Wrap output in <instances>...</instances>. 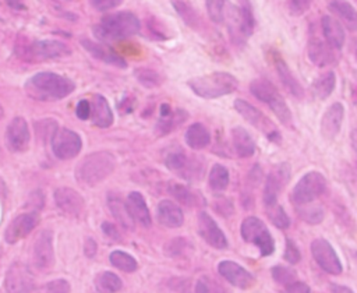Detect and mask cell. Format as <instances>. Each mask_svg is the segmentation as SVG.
Wrapping results in <instances>:
<instances>
[{
	"mask_svg": "<svg viewBox=\"0 0 357 293\" xmlns=\"http://www.w3.org/2000/svg\"><path fill=\"white\" fill-rule=\"evenodd\" d=\"M24 88L29 98L42 102H52L67 98L75 89V84L64 75L42 71L29 77L25 81Z\"/></svg>",
	"mask_w": 357,
	"mask_h": 293,
	"instance_id": "cell-1",
	"label": "cell"
},
{
	"mask_svg": "<svg viewBox=\"0 0 357 293\" xmlns=\"http://www.w3.org/2000/svg\"><path fill=\"white\" fill-rule=\"evenodd\" d=\"M141 29L138 17L130 11H117L102 17L100 22L92 28L93 35L100 42H119L137 35Z\"/></svg>",
	"mask_w": 357,
	"mask_h": 293,
	"instance_id": "cell-2",
	"label": "cell"
},
{
	"mask_svg": "<svg viewBox=\"0 0 357 293\" xmlns=\"http://www.w3.org/2000/svg\"><path fill=\"white\" fill-rule=\"evenodd\" d=\"M187 85L199 98L216 99L233 93L238 88V80L226 71H213L188 80Z\"/></svg>",
	"mask_w": 357,
	"mask_h": 293,
	"instance_id": "cell-3",
	"label": "cell"
},
{
	"mask_svg": "<svg viewBox=\"0 0 357 293\" xmlns=\"http://www.w3.org/2000/svg\"><path fill=\"white\" fill-rule=\"evenodd\" d=\"M114 166L116 158L110 152H93L78 163L75 169V177L82 184L95 186L106 179L114 170Z\"/></svg>",
	"mask_w": 357,
	"mask_h": 293,
	"instance_id": "cell-4",
	"label": "cell"
},
{
	"mask_svg": "<svg viewBox=\"0 0 357 293\" xmlns=\"http://www.w3.org/2000/svg\"><path fill=\"white\" fill-rule=\"evenodd\" d=\"M225 14H227V31L233 43L244 45L257 25L250 0H238V6H230Z\"/></svg>",
	"mask_w": 357,
	"mask_h": 293,
	"instance_id": "cell-5",
	"label": "cell"
},
{
	"mask_svg": "<svg viewBox=\"0 0 357 293\" xmlns=\"http://www.w3.org/2000/svg\"><path fill=\"white\" fill-rule=\"evenodd\" d=\"M250 92L254 98L266 103L283 126H286V127L293 126L291 110L289 109L284 98L279 93L278 88L271 81H268V80H254V81H251Z\"/></svg>",
	"mask_w": 357,
	"mask_h": 293,
	"instance_id": "cell-6",
	"label": "cell"
},
{
	"mask_svg": "<svg viewBox=\"0 0 357 293\" xmlns=\"http://www.w3.org/2000/svg\"><path fill=\"white\" fill-rule=\"evenodd\" d=\"M326 190V179L322 173L311 170L305 173L293 187L290 200L294 206H301L314 202Z\"/></svg>",
	"mask_w": 357,
	"mask_h": 293,
	"instance_id": "cell-7",
	"label": "cell"
},
{
	"mask_svg": "<svg viewBox=\"0 0 357 293\" xmlns=\"http://www.w3.org/2000/svg\"><path fill=\"white\" fill-rule=\"evenodd\" d=\"M241 237L244 241L257 246L261 255H271L275 251V241L266 225L257 216H247L241 222Z\"/></svg>",
	"mask_w": 357,
	"mask_h": 293,
	"instance_id": "cell-8",
	"label": "cell"
},
{
	"mask_svg": "<svg viewBox=\"0 0 357 293\" xmlns=\"http://www.w3.org/2000/svg\"><path fill=\"white\" fill-rule=\"evenodd\" d=\"M233 106H234L236 112L245 121H248L251 126H254L255 128L262 131L268 140H271L273 142H279L280 141V133L276 130L273 123L259 109H257L250 102H247L244 99H240V98L234 100Z\"/></svg>",
	"mask_w": 357,
	"mask_h": 293,
	"instance_id": "cell-9",
	"label": "cell"
},
{
	"mask_svg": "<svg viewBox=\"0 0 357 293\" xmlns=\"http://www.w3.org/2000/svg\"><path fill=\"white\" fill-rule=\"evenodd\" d=\"M82 148V140L78 133L68 128H57L52 135V151L61 160L75 158Z\"/></svg>",
	"mask_w": 357,
	"mask_h": 293,
	"instance_id": "cell-10",
	"label": "cell"
},
{
	"mask_svg": "<svg viewBox=\"0 0 357 293\" xmlns=\"http://www.w3.org/2000/svg\"><path fill=\"white\" fill-rule=\"evenodd\" d=\"M71 54V49L68 45L54 39H45V40H35L26 47V60L35 61H46V60H56L63 59Z\"/></svg>",
	"mask_w": 357,
	"mask_h": 293,
	"instance_id": "cell-11",
	"label": "cell"
},
{
	"mask_svg": "<svg viewBox=\"0 0 357 293\" xmlns=\"http://www.w3.org/2000/svg\"><path fill=\"white\" fill-rule=\"evenodd\" d=\"M310 247H311V254H312L315 262L325 272H328L331 275H339L343 271L342 262L328 240L318 237L311 241Z\"/></svg>",
	"mask_w": 357,
	"mask_h": 293,
	"instance_id": "cell-12",
	"label": "cell"
},
{
	"mask_svg": "<svg viewBox=\"0 0 357 293\" xmlns=\"http://www.w3.org/2000/svg\"><path fill=\"white\" fill-rule=\"evenodd\" d=\"M4 287L7 293H31L33 290V276L28 266L22 262L11 264L4 276Z\"/></svg>",
	"mask_w": 357,
	"mask_h": 293,
	"instance_id": "cell-13",
	"label": "cell"
},
{
	"mask_svg": "<svg viewBox=\"0 0 357 293\" xmlns=\"http://www.w3.org/2000/svg\"><path fill=\"white\" fill-rule=\"evenodd\" d=\"M29 128L24 117H14L6 130V145L11 152H24L29 145Z\"/></svg>",
	"mask_w": 357,
	"mask_h": 293,
	"instance_id": "cell-14",
	"label": "cell"
},
{
	"mask_svg": "<svg viewBox=\"0 0 357 293\" xmlns=\"http://www.w3.org/2000/svg\"><path fill=\"white\" fill-rule=\"evenodd\" d=\"M290 179V166L287 163H280L275 167L265 180L264 187V206L278 202V195L280 190L286 186Z\"/></svg>",
	"mask_w": 357,
	"mask_h": 293,
	"instance_id": "cell-15",
	"label": "cell"
},
{
	"mask_svg": "<svg viewBox=\"0 0 357 293\" xmlns=\"http://www.w3.org/2000/svg\"><path fill=\"white\" fill-rule=\"evenodd\" d=\"M54 202L57 208L70 218H79L85 208V201L81 194L68 187H60L54 191Z\"/></svg>",
	"mask_w": 357,
	"mask_h": 293,
	"instance_id": "cell-16",
	"label": "cell"
},
{
	"mask_svg": "<svg viewBox=\"0 0 357 293\" xmlns=\"http://www.w3.org/2000/svg\"><path fill=\"white\" fill-rule=\"evenodd\" d=\"M39 215L36 212H25L15 216L7 226L4 232V239L7 243L14 244L21 239L26 237L38 225Z\"/></svg>",
	"mask_w": 357,
	"mask_h": 293,
	"instance_id": "cell-17",
	"label": "cell"
},
{
	"mask_svg": "<svg viewBox=\"0 0 357 293\" xmlns=\"http://www.w3.org/2000/svg\"><path fill=\"white\" fill-rule=\"evenodd\" d=\"M33 262H35V266L42 272H46L47 269L52 268L54 262L52 232L42 230L38 234L33 244Z\"/></svg>",
	"mask_w": 357,
	"mask_h": 293,
	"instance_id": "cell-18",
	"label": "cell"
},
{
	"mask_svg": "<svg viewBox=\"0 0 357 293\" xmlns=\"http://www.w3.org/2000/svg\"><path fill=\"white\" fill-rule=\"evenodd\" d=\"M198 232L201 237L212 247L218 250H225L227 247V239L213 218L206 212H199L198 215Z\"/></svg>",
	"mask_w": 357,
	"mask_h": 293,
	"instance_id": "cell-19",
	"label": "cell"
},
{
	"mask_svg": "<svg viewBox=\"0 0 357 293\" xmlns=\"http://www.w3.org/2000/svg\"><path fill=\"white\" fill-rule=\"evenodd\" d=\"M271 59H272V64L276 70V74H278L282 85L287 89V92L290 95H293L297 99H301L304 96V89H303L301 84L298 82V80L296 78V75L293 74V71L290 70V67L287 66V63L283 60V57L278 52L272 50Z\"/></svg>",
	"mask_w": 357,
	"mask_h": 293,
	"instance_id": "cell-20",
	"label": "cell"
},
{
	"mask_svg": "<svg viewBox=\"0 0 357 293\" xmlns=\"http://www.w3.org/2000/svg\"><path fill=\"white\" fill-rule=\"evenodd\" d=\"M218 271L229 283H231L233 286L240 287V289H248L255 282L252 273H250L244 266H241L240 264H237L234 261L226 260V261L219 262Z\"/></svg>",
	"mask_w": 357,
	"mask_h": 293,
	"instance_id": "cell-21",
	"label": "cell"
},
{
	"mask_svg": "<svg viewBox=\"0 0 357 293\" xmlns=\"http://www.w3.org/2000/svg\"><path fill=\"white\" fill-rule=\"evenodd\" d=\"M344 106L340 102L329 105L321 117V135L326 140H333L342 128Z\"/></svg>",
	"mask_w": 357,
	"mask_h": 293,
	"instance_id": "cell-22",
	"label": "cell"
},
{
	"mask_svg": "<svg viewBox=\"0 0 357 293\" xmlns=\"http://www.w3.org/2000/svg\"><path fill=\"white\" fill-rule=\"evenodd\" d=\"M335 49H332L326 42L321 40V39H311L308 42L307 46V56L308 60L315 64L317 67H329L332 64L336 63V57H335Z\"/></svg>",
	"mask_w": 357,
	"mask_h": 293,
	"instance_id": "cell-23",
	"label": "cell"
},
{
	"mask_svg": "<svg viewBox=\"0 0 357 293\" xmlns=\"http://www.w3.org/2000/svg\"><path fill=\"white\" fill-rule=\"evenodd\" d=\"M321 28L325 38V42L336 50H340L344 45V28L340 24V21L329 14L322 15L321 18Z\"/></svg>",
	"mask_w": 357,
	"mask_h": 293,
	"instance_id": "cell-24",
	"label": "cell"
},
{
	"mask_svg": "<svg viewBox=\"0 0 357 293\" xmlns=\"http://www.w3.org/2000/svg\"><path fill=\"white\" fill-rule=\"evenodd\" d=\"M79 43L84 46V49L95 59L103 61V63H107V64H112V66H116V67H120V68H124L127 67V63L126 60L117 54L116 52H113L110 47L105 46L103 43H96L93 40H89V39H81Z\"/></svg>",
	"mask_w": 357,
	"mask_h": 293,
	"instance_id": "cell-25",
	"label": "cell"
},
{
	"mask_svg": "<svg viewBox=\"0 0 357 293\" xmlns=\"http://www.w3.org/2000/svg\"><path fill=\"white\" fill-rule=\"evenodd\" d=\"M328 8L349 31L357 32V10L346 0H329Z\"/></svg>",
	"mask_w": 357,
	"mask_h": 293,
	"instance_id": "cell-26",
	"label": "cell"
},
{
	"mask_svg": "<svg viewBox=\"0 0 357 293\" xmlns=\"http://www.w3.org/2000/svg\"><path fill=\"white\" fill-rule=\"evenodd\" d=\"M127 208H128V212L132 218L134 222L139 223L141 226L144 227H149L151 223H152V219H151V212L148 209V205L142 197L141 193L138 191H131L127 197Z\"/></svg>",
	"mask_w": 357,
	"mask_h": 293,
	"instance_id": "cell-27",
	"label": "cell"
},
{
	"mask_svg": "<svg viewBox=\"0 0 357 293\" xmlns=\"http://www.w3.org/2000/svg\"><path fill=\"white\" fill-rule=\"evenodd\" d=\"M158 220L166 227H180L184 222L183 211L173 201L163 200L158 205Z\"/></svg>",
	"mask_w": 357,
	"mask_h": 293,
	"instance_id": "cell-28",
	"label": "cell"
},
{
	"mask_svg": "<svg viewBox=\"0 0 357 293\" xmlns=\"http://www.w3.org/2000/svg\"><path fill=\"white\" fill-rule=\"evenodd\" d=\"M91 106H92L91 119L96 127L107 128L113 124V112L105 96L95 95Z\"/></svg>",
	"mask_w": 357,
	"mask_h": 293,
	"instance_id": "cell-29",
	"label": "cell"
},
{
	"mask_svg": "<svg viewBox=\"0 0 357 293\" xmlns=\"http://www.w3.org/2000/svg\"><path fill=\"white\" fill-rule=\"evenodd\" d=\"M231 141H233V148L240 158H250L255 153V149H257L255 141L245 128L240 126L234 127L231 130Z\"/></svg>",
	"mask_w": 357,
	"mask_h": 293,
	"instance_id": "cell-30",
	"label": "cell"
},
{
	"mask_svg": "<svg viewBox=\"0 0 357 293\" xmlns=\"http://www.w3.org/2000/svg\"><path fill=\"white\" fill-rule=\"evenodd\" d=\"M107 205L120 226H123L124 229H134L135 222L132 220V218L128 212L126 201H123V198L120 195L110 193L107 195Z\"/></svg>",
	"mask_w": 357,
	"mask_h": 293,
	"instance_id": "cell-31",
	"label": "cell"
},
{
	"mask_svg": "<svg viewBox=\"0 0 357 293\" xmlns=\"http://www.w3.org/2000/svg\"><path fill=\"white\" fill-rule=\"evenodd\" d=\"M185 142L192 149L206 148L211 142V133L202 123H194L185 131Z\"/></svg>",
	"mask_w": 357,
	"mask_h": 293,
	"instance_id": "cell-32",
	"label": "cell"
},
{
	"mask_svg": "<svg viewBox=\"0 0 357 293\" xmlns=\"http://www.w3.org/2000/svg\"><path fill=\"white\" fill-rule=\"evenodd\" d=\"M335 87H336V74L335 71L329 70L312 81L311 92L315 98L324 100L332 95Z\"/></svg>",
	"mask_w": 357,
	"mask_h": 293,
	"instance_id": "cell-33",
	"label": "cell"
},
{
	"mask_svg": "<svg viewBox=\"0 0 357 293\" xmlns=\"http://www.w3.org/2000/svg\"><path fill=\"white\" fill-rule=\"evenodd\" d=\"M229 180H230V176H229V170L220 165V163H216L212 166V169L209 170V176H208V181H209V187L216 191V193H220L223 190H226V187L229 186Z\"/></svg>",
	"mask_w": 357,
	"mask_h": 293,
	"instance_id": "cell-34",
	"label": "cell"
},
{
	"mask_svg": "<svg viewBox=\"0 0 357 293\" xmlns=\"http://www.w3.org/2000/svg\"><path fill=\"white\" fill-rule=\"evenodd\" d=\"M165 163H166V166L170 169V170H173V172H176V173H178L180 176H187V172H190L188 169L191 167L190 166V162H188V159H187V156H185V153L183 152V151H174V152H170L167 156H166V159H165Z\"/></svg>",
	"mask_w": 357,
	"mask_h": 293,
	"instance_id": "cell-35",
	"label": "cell"
},
{
	"mask_svg": "<svg viewBox=\"0 0 357 293\" xmlns=\"http://www.w3.org/2000/svg\"><path fill=\"white\" fill-rule=\"evenodd\" d=\"M169 193L183 205L194 206L197 205V194L191 191L187 186L178 184V183H170L169 184Z\"/></svg>",
	"mask_w": 357,
	"mask_h": 293,
	"instance_id": "cell-36",
	"label": "cell"
},
{
	"mask_svg": "<svg viewBox=\"0 0 357 293\" xmlns=\"http://www.w3.org/2000/svg\"><path fill=\"white\" fill-rule=\"evenodd\" d=\"M112 265L123 272H134L137 269V261L132 255L124 253V251H120V250H116L110 254L109 257Z\"/></svg>",
	"mask_w": 357,
	"mask_h": 293,
	"instance_id": "cell-37",
	"label": "cell"
},
{
	"mask_svg": "<svg viewBox=\"0 0 357 293\" xmlns=\"http://www.w3.org/2000/svg\"><path fill=\"white\" fill-rule=\"evenodd\" d=\"M266 215L271 219V222L279 227V229H287L290 226V218L287 216L286 211L283 209V206L279 202H275L272 205H266L265 206Z\"/></svg>",
	"mask_w": 357,
	"mask_h": 293,
	"instance_id": "cell-38",
	"label": "cell"
},
{
	"mask_svg": "<svg viewBox=\"0 0 357 293\" xmlns=\"http://www.w3.org/2000/svg\"><path fill=\"white\" fill-rule=\"evenodd\" d=\"M134 77L137 78V81L148 88V89H152V88H156L162 84V78L160 75L152 70V68H145V67H141V68H135L134 71Z\"/></svg>",
	"mask_w": 357,
	"mask_h": 293,
	"instance_id": "cell-39",
	"label": "cell"
},
{
	"mask_svg": "<svg viewBox=\"0 0 357 293\" xmlns=\"http://www.w3.org/2000/svg\"><path fill=\"white\" fill-rule=\"evenodd\" d=\"M187 119V112L178 109L174 110L169 117L166 119H160L158 123V131L159 134H167L172 130H174L176 127H178L181 123H184Z\"/></svg>",
	"mask_w": 357,
	"mask_h": 293,
	"instance_id": "cell-40",
	"label": "cell"
},
{
	"mask_svg": "<svg viewBox=\"0 0 357 293\" xmlns=\"http://www.w3.org/2000/svg\"><path fill=\"white\" fill-rule=\"evenodd\" d=\"M98 287L105 292V293H116L121 289L123 283H121V279L113 273V272H109V271H105L102 272L99 276H98Z\"/></svg>",
	"mask_w": 357,
	"mask_h": 293,
	"instance_id": "cell-41",
	"label": "cell"
},
{
	"mask_svg": "<svg viewBox=\"0 0 357 293\" xmlns=\"http://www.w3.org/2000/svg\"><path fill=\"white\" fill-rule=\"evenodd\" d=\"M298 218L305 220L307 223L311 225H317L324 219V209L319 205H314L311 206L310 204L307 205H301V206H296Z\"/></svg>",
	"mask_w": 357,
	"mask_h": 293,
	"instance_id": "cell-42",
	"label": "cell"
},
{
	"mask_svg": "<svg viewBox=\"0 0 357 293\" xmlns=\"http://www.w3.org/2000/svg\"><path fill=\"white\" fill-rule=\"evenodd\" d=\"M227 0H205V7L209 18L215 24H220L225 20Z\"/></svg>",
	"mask_w": 357,
	"mask_h": 293,
	"instance_id": "cell-43",
	"label": "cell"
},
{
	"mask_svg": "<svg viewBox=\"0 0 357 293\" xmlns=\"http://www.w3.org/2000/svg\"><path fill=\"white\" fill-rule=\"evenodd\" d=\"M272 278H273L278 283L283 285L284 287L297 280L296 272H294L293 269L286 268V266H282V265H276V266L272 268Z\"/></svg>",
	"mask_w": 357,
	"mask_h": 293,
	"instance_id": "cell-44",
	"label": "cell"
},
{
	"mask_svg": "<svg viewBox=\"0 0 357 293\" xmlns=\"http://www.w3.org/2000/svg\"><path fill=\"white\" fill-rule=\"evenodd\" d=\"M174 8L177 10V13L180 14V17L191 27L195 25V18H197V13L191 8V6H188L185 1H174Z\"/></svg>",
	"mask_w": 357,
	"mask_h": 293,
	"instance_id": "cell-45",
	"label": "cell"
},
{
	"mask_svg": "<svg viewBox=\"0 0 357 293\" xmlns=\"http://www.w3.org/2000/svg\"><path fill=\"white\" fill-rule=\"evenodd\" d=\"M311 3L312 0H287V10L290 15L300 17L310 10Z\"/></svg>",
	"mask_w": 357,
	"mask_h": 293,
	"instance_id": "cell-46",
	"label": "cell"
},
{
	"mask_svg": "<svg viewBox=\"0 0 357 293\" xmlns=\"http://www.w3.org/2000/svg\"><path fill=\"white\" fill-rule=\"evenodd\" d=\"M284 260L289 261L290 264H297L301 258V254L298 251V247L294 244L293 240L286 239V248H284V254H283Z\"/></svg>",
	"mask_w": 357,
	"mask_h": 293,
	"instance_id": "cell-47",
	"label": "cell"
},
{
	"mask_svg": "<svg viewBox=\"0 0 357 293\" xmlns=\"http://www.w3.org/2000/svg\"><path fill=\"white\" fill-rule=\"evenodd\" d=\"M45 293H70V285L66 279H54L46 285Z\"/></svg>",
	"mask_w": 357,
	"mask_h": 293,
	"instance_id": "cell-48",
	"label": "cell"
},
{
	"mask_svg": "<svg viewBox=\"0 0 357 293\" xmlns=\"http://www.w3.org/2000/svg\"><path fill=\"white\" fill-rule=\"evenodd\" d=\"M124 0H89L91 6L98 11H107L120 6Z\"/></svg>",
	"mask_w": 357,
	"mask_h": 293,
	"instance_id": "cell-49",
	"label": "cell"
},
{
	"mask_svg": "<svg viewBox=\"0 0 357 293\" xmlns=\"http://www.w3.org/2000/svg\"><path fill=\"white\" fill-rule=\"evenodd\" d=\"M91 110H92V106L88 100H79L75 107V114L78 119L86 120L91 117Z\"/></svg>",
	"mask_w": 357,
	"mask_h": 293,
	"instance_id": "cell-50",
	"label": "cell"
},
{
	"mask_svg": "<svg viewBox=\"0 0 357 293\" xmlns=\"http://www.w3.org/2000/svg\"><path fill=\"white\" fill-rule=\"evenodd\" d=\"M102 230L103 233L110 237L113 241H121V234L120 232L117 230V227L113 225V223H109V222H103L102 223Z\"/></svg>",
	"mask_w": 357,
	"mask_h": 293,
	"instance_id": "cell-51",
	"label": "cell"
},
{
	"mask_svg": "<svg viewBox=\"0 0 357 293\" xmlns=\"http://www.w3.org/2000/svg\"><path fill=\"white\" fill-rule=\"evenodd\" d=\"M284 293H311V290L307 283H304L301 280H296V282L290 283L289 286H286Z\"/></svg>",
	"mask_w": 357,
	"mask_h": 293,
	"instance_id": "cell-52",
	"label": "cell"
},
{
	"mask_svg": "<svg viewBox=\"0 0 357 293\" xmlns=\"http://www.w3.org/2000/svg\"><path fill=\"white\" fill-rule=\"evenodd\" d=\"M195 293H216V290L206 278H202L195 285Z\"/></svg>",
	"mask_w": 357,
	"mask_h": 293,
	"instance_id": "cell-53",
	"label": "cell"
},
{
	"mask_svg": "<svg viewBox=\"0 0 357 293\" xmlns=\"http://www.w3.org/2000/svg\"><path fill=\"white\" fill-rule=\"evenodd\" d=\"M85 253H86L88 257H92V255L96 253V243H95L92 239H88V240H86Z\"/></svg>",
	"mask_w": 357,
	"mask_h": 293,
	"instance_id": "cell-54",
	"label": "cell"
},
{
	"mask_svg": "<svg viewBox=\"0 0 357 293\" xmlns=\"http://www.w3.org/2000/svg\"><path fill=\"white\" fill-rule=\"evenodd\" d=\"M331 289L335 292V293H353L349 287H344V286H339V285H332Z\"/></svg>",
	"mask_w": 357,
	"mask_h": 293,
	"instance_id": "cell-55",
	"label": "cell"
},
{
	"mask_svg": "<svg viewBox=\"0 0 357 293\" xmlns=\"http://www.w3.org/2000/svg\"><path fill=\"white\" fill-rule=\"evenodd\" d=\"M350 141H351V146L354 149V152L357 153V128H354L350 134Z\"/></svg>",
	"mask_w": 357,
	"mask_h": 293,
	"instance_id": "cell-56",
	"label": "cell"
},
{
	"mask_svg": "<svg viewBox=\"0 0 357 293\" xmlns=\"http://www.w3.org/2000/svg\"><path fill=\"white\" fill-rule=\"evenodd\" d=\"M3 116H4V110H3V106L0 105V119H3Z\"/></svg>",
	"mask_w": 357,
	"mask_h": 293,
	"instance_id": "cell-57",
	"label": "cell"
}]
</instances>
